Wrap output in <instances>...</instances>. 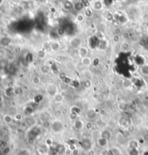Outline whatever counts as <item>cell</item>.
<instances>
[{"mask_svg": "<svg viewBox=\"0 0 148 155\" xmlns=\"http://www.w3.org/2000/svg\"><path fill=\"white\" fill-rule=\"evenodd\" d=\"M118 123L122 128H128L131 125V120L128 116H121L118 119Z\"/></svg>", "mask_w": 148, "mask_h": 155, "instance_id": "cell-4", "label": "cell"}, {"mask_svg": "<svg viewBox=\"0 0 148 155\" xmlns=\"http://www.w3.org/2000/svg\"><path fill=\"white\" fill-rule=\"evenodd\" d=\"M112 132L109 130V129H104V130H103L101 132H100V137H102V138H106V139H108V140H111V138H112Z\"/></svg>", "mask_w": 148, "mask_h": 155, "instance_id": "cell-9", "label": "cell"}, {"mask_svg": "<svg viewBox=\"0 0 148 155\" xmlns=\"http://www.w3.org/2000/svg\"><path fill=\"white\" fill-rule=\"evenodd\" d=\"M13 120H14V117L10 114H7L3 116V121L6 124H11L13 122Z\"/></svg>", "mask_w": 148, "mask_h": 155, "instance_id": "cell-18", "label": "cell"}, {"mask_svg": "<svg viewBox=\"0 0 148 155\" xmlns=\"http://www.w3.org/2000/svg\"><path fill=\"white\" fill-rule=\"evenodd\" d=\"M84 4L81 2V1H78V2H76L74 4V8L77 11H80L82 10L83 8H84Z\"/></svg>", "mask_w": 148, "mask_h": 155, "instance_id": "cell-24", "label": "cell"}, {"mask_svg": "<svg viewBox=\"0 0 148 155\" xmlns=\"http://www.w3.org/2000/svg\"><path fill=\"white\" fill-rule=\"evenodd\" d=\"M109 152L111 155H123L121 150L117 146H112L109 149Z\"/></svg>", "mask_w": 148, "mask_h": 155, "instance_id": "cell-13", "label": "cell"}, {"mask_svg": "<svg viewBox=\"0 0 148 155\" xmlns=\"http://www.w3.org/2000/svg\"><path fill=\"white\" fill-rule=\"evenodd\" d=\"M30 155H31V154H30Z\"/></svg>", "mask_w": 148, "mask_h": 155, "instance_id": "cell-47", "label": "cell"}, {"mask_svg": "<svg viewBox=\"0 0 148 155\" xmlns=\"http://www.w3.org/2000/svg\"><path fill=\"white\" fill-rule=\"evenodd\" d=\"M12 42V40L7 36H3L0 39V44L3 46H9Z\"/></svg>", "mask_w": 148, "mask_h": 155, "instance_id": "cell-17", "label": "cell"}, {"mask_svg": "<svg viewBox=\"0 0 148 155\" xmlns=\"http://www.w3.org/2000/svg\"><path fill=\"white\" fill-rule=\"evenodd\" d=\"M127 148L128 149H139L138 141L135 139L130 140L127 143Z\"/></svg>", "mask_w": 148, "mask_h": 155, "instance_id": "cell-12", "label": "cell"}, {"mask_svg": "<svg viewBox=\"0 0 148 155\" xmlns=\"http://www.w3.org/2000/svg\"><path fill=\"white\" fill-rule=\"evenodd\" d=\"M53 99H54V100L55 102H56V103H61L64 101V96L61 93H57L53 97Z\"/></svg>", "mask_w": 148, "mask_h": 155, "instance_id": "cell-19", "label": "cell"}, {"mask_svg": "<svg viewBox=\"0 0 148 155\" xmlns=\"http://www.w3.org/2000/svg\"><path fill=\"white\" fill-rule=\"evenodd\" d=\"M1 151H2V153L4 154V155H8L10 153V152H11V148H10V146H7Z\"/></svg>", "mask_w": 148, "mask_h": 155, "instance_id": "cell-35", "label": "cell"}, {"mask_svg": "<svg viewBox=\"0 0 148 155\" xmlns=\"http://www.w3.org/2000/svg\"><path fill=\"white\" fill-rule=\"evenodd\" d=\"M7 146H8L7 141L5 139H4V138H0V149L2 150Z\"/></svg>", "mask_w": 148, "mask_h": 155, "instance_id": "cell-32", "label": "cell"}, {"mask_svg": "<svg viewBox=\"0 0 148 155\" xmlns=\"http://www.w3.org/2000/svg\"><path fill=\"white\" fill-rule=\"evenodd\" d=\"M143 139L145 141H148V133H145L143 135Z\"/></svg>", "mask_w": 148, "mask_h": 155, "instance_id": "cell-44", "label": "cell"}, {"mask_svg": "<svg viewBox=\"0 0 148 155\" xmlns=\"http://www.w3.org/2000/svg\"><path fill=\"white\" fill-rule=\"evenodd\" d=\"M86 152H87V155H95V152L92 149H90Z\"/></svg>", "mask_w": 148, "mask_h": 155, "instance_id": "cell-42", "label": "cell"}, {"mask_svg": "<svg viewBox=\"0 0 148 155\" xmlns=\"http://www.w3.org/2000/svg\"><path fill=\"white\" fill-rule=\"evenodd\" d=\"M139 155V149H128V155Z\"/></svg>", "mask_w": 148, "mask_h": 155, "instance_id": "cell-33", "label": "cell"}, {"mask_svg": "<svg viewBox=\"0 0 148 155\" xmlns=\"http://www.w3.org/2000/svg\"><path fill=\"white\" fill-rule=\"evenodd\" d=\"M53 114H54V117L56 119L59 120V118H61L62 117V115H63V111L61 110H59V109H56V110H55L54 111Z\"/></svg>", "mask_w": 148, "mask_h": 155, "instance_id": "cell-20", "label": "cell"}, {"mask_svg": "<svg viewBox=\"0 0 148 155\" xmlns=\"http://www.w3.org/2000/svg\"><path fill=\"white\" fill-rule=\"evenodd\" d=\"M97 115H98L97 112H96V111L94 109H89V110H87V112L85 113L86 118L90 121L95 120L96 117H97Z\"/></svg>", "mask_w": 148, "mask_h": 155, "instance_id": "cell-6", "label": "cell"}, {"mask_svg": "<svg viewBox=\"0 0 148 155\" xmlns=\"http://www.w3.org/2000/svg\"><path fill=\"white\" fill-rule=\"evenodd\" d=\"M96 143L97 145L100 148H102V149H105L106 148L109 144V140L106 139V138H102V137H99L97 138L96 140Z\"/></svg>", "mask_w": 148, "mask_h": 155, "instance_id": "cell-7", "label": "cell"}, {"mask_svg": "<svg viewBox=\"0 0 148 155\" xmlns=\"http://www.w3.org/2000/svg\"><path fill=\"white\" fill-rule=\"evenodd\" d=\"M81 63H82V65H84L85 67H90V66L92 65V60L88 56V57L81 58Z\"/></svg>", "mask_w": 148, "mask_h": 155, "instance_id": "cell-16", "label": "cell"}, {"mask_svg": "<svg viewBox=\"0 0 148 155\" xmlns=\"http://www.w3.org/2000/svg\"><path fill=\"white\" fill-rule=\"evenodd\" d=\"M118 108H119V110H121V111H126L127 110V108H128V105H127V104L125 103V102H121V103L119 104V105H118Z\"/></svg>", "mask_w": 148, "mask_h": 155, "instance_id": "cell-27", "label": "cell"}, {"mask_svg": "<svg viewBox=\"0 0 148 155\" xmlns=\"http://www.w3.org/2000/svg\"><path fill=\"white\" fill-rule=\"evenodd\" d=\"M51 122L50 120L43 121V123H42V127L43 128H46V129L51 128Z\"/></svg>", "mask_w": 148, "mask_h": 155, "instance_id": "cell-30", "label": "cell"}, {"mask_svg": "<svg viewBox=\"0 0 148 155\" xmlns=\"http://www.w3.org/2000/svg\"><path fill=\"white\" fill-rule=\"evenodd\" d=\"M51 129L56 134L61 133L64 130V124L60 120L56 119L55 120H53L51 122Z\"/></svg>", "mask_w": 148, "mask_h": 155, "instance_id": "cell-1", "label": "cell"}, {"mask_svg": "<svg viewBox=\"0 0 148 155\" xmlns=\"http://www.w3.org/2000/svg\"><path fill=\"white\" fill-rule=\"evenodd\" d=\"M51 70V67L49 66V65H42L40 67V72L43 75L49 74Z\"/></svg>", "mask_w": 148, "mask_h": 155, "instance_id": "cell-14", "label": "cell"}, {"mask_svg": "<svg viewBox=\"0 0 148 155\" xmlns=\"http://www.w3.org/2000/svg\"><path fill=\"white\" fill-rule=\"evenodd\" d=\"M82 85H83L84 88H85V89H90L92 86V81L90 80H88V79L85 80L83 83H82Z\"/></svg>", "mask_w": 148, "mask_h": 155, "instance_id": "cell-29", "label": "cell"}, {"mask_svg": "<svg viewBox=\"0 0 148 155\" xmlns=\"http://www.w3.org/2000/svg\"><path fill=\"white\" fill-rule=\"evenodd\" d=\"M31 81H32L33 84H34V85H36V86H38V85H39V84H40V83H41V80H40V77L37 76V75H34V76L32 78Z\"/></svg>", "mask_w": 148, "mask_h": 155, "instance_id": "cell-23", "label": "cell"}, {"mask_svg": "<svg viewBox=\"0 0 148 155\" xmlns=\"http://www.w3.org/2000/svg\"><path fill=\"white\" fill-rule=\"evenodd\" d=\"M55 149L57 152L58 155H65L67 152V148L64 144H59L55 147Z\"/></svg>", "mask_w": 148, "mask_h": 155, "instance_id": "cell-8", "label": "cell"}, {"mask_svg": "<svg viewBox=\"0 0 148 155\" xmlns=\"http://www.w3.org/2000/svg\"><path fill=\"white\" fill-rule=\"evenodd\" d=\"M74 128L77 130V131H81L83 129V128L85 127L84 123L79 119H77L75 120H74V123H73Z\"/></svg>", "mask_w": 148, "mask_h": 155, "instance_id": "cell-11", "label": "cell"}, {"mask_svg": "<svg viewBox=\"0 0 148 155\" xmlns=\"http://www.w3.org/2000/svg\"><path fill=\"white\" fill-rule=\"evenodd\" d=\"M13 91H14V94L18 96H21L24 93V90H23L22 87H21L20 86H17L14 87Z\"/></svg>", "mask_w": 148, "mask_h": 155, "instance_id": "cell-15", "label": "cell"}, {"mask_svg": "<svg viewBox=\"0 0 148 155\" xmlns=\"http://www.w3.org/2000/svg\"><path fill=\"white\" fill-rule=\"evenodd\" d=\"M82 40L81 38H79L78 36L72 37L69 41L70 46L72 49H79V48L82 46Z\"/></svg>", "mask_w": 148, "mask_h": 155, "instance_id": "cell-5", "label": "cell"}, {"mask_svg": "<svg viewBox=\"0 0 148 155\" xmlns=\"http://www.w3.org/2000/svg\"><path fill=\"white\" fill-rule=\"evenodd\" d=\"M4 93L8 97H10L12 96L13 94H14V91H13V88H7L6 89L5 91H4Z\"/></svg>", "mask_w": 148, "mask_h": 155, "instance_id": "cell-28", "label": "cell"}, {"mask_svg": "<svg viewBox=\"0 0 148 155\" xmlns=\"http://www.w3.org/2000/svg\"><path fill=\"white\" fill-rule=\"evenodd\" d=\"M37 152L39 155H44L46 154V150L43 146H40L37 149Z\"/></svg>", "mask_w": 148, "mask_h": 155, "instance_id": "cell-31", "label": "cell"}, {"mask_svg": "<svg viewBox=\"0 0 148 155\" xmlns=\"http://www.w3.org/2000/svg\"><path fill=\"white\" fill-rule=\"evenodd\" d=\"M45 144L49 148L51 147L52 145H53V140L51 138H47L46 140H45Z\"/></svg>", "mask_w": 148, "mask_h": 155, "instance_id": "cell-37", "label": "cell"}, {"mask_svg": "<svg viewBox=\"0 0 148 155\" xmlns=\"http://www.w3.org/2000/svg\"><path fill=\"white\" fill-rule=\"evenodd\" d=\"M37 54H38V57L39 59L43 60L46 57V52L44 49H40V50H39Z\"/></svg>", "mask_w": 148, "mask_h": 155, "instance_id": "cell-25", "label": "cell"}, {"mask_svg": "<svg viewBox=\"0 0 148 155\" xmlns=\"http://www.w3.org/2000/svg\"><path fill=\"white\" fill-rule=\"evenodd\" d=\"M120 41V37L118 35H115L113 36V42H118Z\"/></svg>", "mask_w": 148, "mask_h": 155, "instance_id": "cell-43", "label": "cell"}, {"mask_svg": "<svg viewBox=\"0 0 148 155\" xmlns=\"http://www.w3.org/2000/svg\"><path fill=\"white\" fill-rule=\"evenodd\" d=\"M66 32H67L66 30H65L64 28H61V27H60V28H59L58 29H56V33H57V35H58L59 37H61V36H64L65 33H66Z\"/></svg>", "mask_w": 148, "mask_h": 155, "instance_id": "cell-26", "label": "cell"}, {"mask_svg": "<svg viewBox=\"0 0 148 155\" xmlns=\"http://www.w3.org/2000/svg\"><path fill=\"white\" fill-rule=\"evenodd\" d=\"M17 155H30V153L28 149H21Z\"/></svg>", "mask_w": 148, "mask_h": 155, "instance_id": "cell-36", "label": "cell"}, {"mask_svg": "<svg viewBox=\"0 0 148 155\" xmlns=\"http://www.w3.org/2000/svg\"><path fill=\"white\" fill-rule=\"evenodd\" d=\"M80 155V154H79V155Z\"/></svg>", "mask_w": 148, "mask_h": 155, "instance_id": "cell-46", "label": "cell"}, {"mask_svg": "<svg viewBox=\"0 0 148 155\" xmlns=\"http://www.w3.org/2000/svg\"><path fill=\"white\" fill-rule=\"evenodd\" d=\"M89 54L88 48L86 46H81L78 49V54L81 58L88 57Z\"/></svg>", "mask_w": 148, "mask_h": 155, "instance_id": "cell-10", "label": "cell"}, {"mask_svg": "<svg viewBox=\"0 0 148 155\" xmlns=\"http://www.w3.org/2000/svg\"><path fill=\"white\" fill-rule=\"evenodd\" d=\"M22 119V115L20 113H18L16 114L15 115V117H14V120H18V121H20Z\"/></svg>", "mask_w": 148, "mask_h": 155, "instance_id": "cell-39", "label": "cell"}, {"mask_svg": "<svg viewBox=\"0 0 148 155\" xmlns=\"http://www.w3.org/2000/svg\"><path fill=\"white\" fill-rule=\"evenodd\" d=\"M121 49L124 50H128L129 49V44L127 42H123L121 44Z\"/></svg>", "mask_w": 148, "mask_h": 155, "instance_id": "cell-38", "label": "cell"}, {"mask_svg": "<svg viewBox=\"0 0 148 155\" xmlns=\"http://www.w3.org/2000/svg\"><path fill=\"white\" fill-rule=\"evenodd\" d=\"M50 45H51V50L56 51V50H57V49L59 48V44H58L56 42H51V43H50Z\"/></svg>", "mask_w": 148, "mask_h": 155, "instance_id": "cell-34", "label": "cell"}, {"mask_svg": "<svg viewBox=\"0 0 148 155\" xmlns=\"http://www.w3.org/2000/svg\"><path fill=\"white\" fill-rule=\"evenodd\" d=\"M64 7L66 10H71L72 8L74 7V4L70 0H67L64 3Z\"/></svg>", "mask_w": 148, "mask_h": 155, "instance_id": "cell-22", "label": "cell"}, {"mask_svg": "<svg viewBox=\"0 0 148 155\" xmlns=\"http://www.w3.org/2000/svg\"><path fill=\"white\" fill-rule=\"evenodd\" d=\"M79 146L81 149L85 152L92 149V141L89 138H84L79 141Z\"/></svg>", "mask_w": 148, "mask_h": 155, "instance_id": "cell-3", "label": "cell"}, {"mask_svg": "<svg viewBox=\"0 0 148 155\" xmlns=\"http://www.w3.org/2000/svg\"><path fill=\"white\" fill-rule=\"evenodd\" d=\"M1 102V97L0 96V102Z\"/></svg>", "mask_w": 148, "mask_h": 155, "instance_id": "cell-45", "label": "cell"}, {"mask_svg": "<svg viewBox=\"0 0 148 155\" xmlns=\"http://www.w3.org/2000/svg\"><path fill=\"white\" fill-rule=\"evenodd\" d=\"M35 142H36V140H34V139H32V138H27V143L30 145H33L35 144Z\"/></svg>", "mask_w": 148, "mask_h": 155, "instance_id": "cell-41", "label": "cell"}, {"mask_svg": "<svg viewBox=\"0 0 148 155\" xmlns=\"http://www.w3.org/2000/svg\"><path fill=\"white\" fill-rule=\"evenodd\" d=\"M41 133V128L38 125H34L31 128H30L29 130L27 133V138H32L34 140H36L37 138Z\"/></svg>", "mask_w": 148, "mask_h": 155, "instance_id": "cell-2", "label": "cell"}, {"mask_svg": "<svg viewBox=\"0 0 148 155\" xmlns=\"http://www.w3.org/2000/svg\"><path fill=\"white\" fill-rule=\"evenodd\" d=\"M93 8L95 10H101L103 9V3L100 1H96L93 4Z\"/></svg>", "mask_w": 148, "mask_h": 155, "instance_id": "cell-21", "label": "cell"}, {"mask_svg": "<svg viewBox=\"0 0 148 155\" xmlns=\"http://www.w3.org/2000/svg\"><path fill=\"white\" fill-rule=\"evenodd\" d=\"M85 128H86V129H88V130H92V121H88L86 124H85Z\"/></svg>", "mask_w": 148, "mask_h": 155, "instance_id": "cell-40", "label": "cell"}]
</instances>
